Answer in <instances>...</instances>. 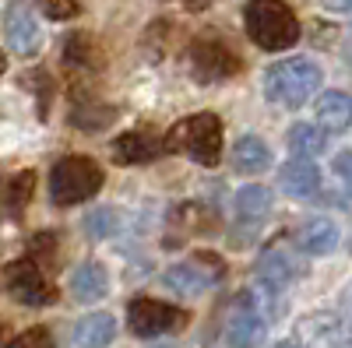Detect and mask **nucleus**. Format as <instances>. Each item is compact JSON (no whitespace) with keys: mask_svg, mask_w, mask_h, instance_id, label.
Wrapping results in <instances>:
<instances>
[{"mask_svg":"<svg viewBox=\"0 0 352 348\" xmlns=\"http://www.w3.org/2000/svg\"><path fill=\"white\" fill-rule=\"evenodd\" d=\"M247 36L261 49H289L300 43V18L292 14L285 0H250L243 8Z\"/></svg>","mask_w":352,"mask_h":348,"instance_id":"obj_1","label":"nucleus"},{"mask_svg":"<svg viewBox=\"0 0 352 348\" xmlns=\"http://www.w3.org/2000/svg\"><path fill=\"white\" fill-rule=\"evenodd\" d=\"M166 152H180V155L194 159L197 165H215L222 155V120L215 113L187 116V120H180L169 130Z\"/></svg>","mask_w":352,"mask_h":348,"instance_id":"obj_2","label":"nucleus"},{"mask_svg":"<svg viewBox=\"0 0 352 348\" xmlns=\"http://www.w3.org/2000/svg\"><path fill=\"white\" fill-rule=\"evenodd\" d=\"M102 187V165L88 155H67L53 165L50 172V197L53 205H81V200L96 197Z\"/></svg>","mask_w":352,"mask_h":348,"instance_id":"obj_3","label":"nucleus"},{"mask_svg":"<svg viewBox=\"0 0 352 348\" xmlns=\"http://www.w3.org/2000/svg\"><path fill=\"white\" fill-rule=\"evenodd\" d=\"M264 89H268V99L282 106H303L320 89V67L307 60V56H289V60H278L268 67Z\"/></svg>","mask_w":352,"mask_h":348,"instance_id":"obj_4","label":"nucleus"},{"mask_svg":"<svg viewBox=\"0 0 352 348\" xmlns=\"http://www.w3.org/2000/svg\"><path fill=\"white\" fill-rule=\"evenodd\" d=\"M190 71L197 81H226V78H236L243 71V56L232 49L226 39L204 32L190 43Z\"/></svg>","mask_w":352,"mask_h":348,"instance_id":"obj_5","label":"nucleus"},{"mask_svg":"<svg viewBox=\"0 0 352 348\" xmlns=\"http://www.w3.org/2000/svg\"><path fill=\"white\" fill-rule=\"evenodd\" d=\"M187 324H190L187 310L159 303L152 296H138L127 306V327L138 338H159V334H169V331H184Z\"/></svg>","mask_w":352,"mask_h":348,"instance_id":"obj_6","label":"nucleus"},{"mask_svg":"<svg viewBox=\"0 0 352 348\" xmlns=\"http://www.w3.org/2000/svg\"><path fill=\"white\" fill-rule=\"evenodd\" d=\"M4 292L21 303V306H50L56 303V285L43 275V268L36 264L32 257L28 260H11L4 268Z\"/></svg>","mask_w":352,"mask_h":348,"instance_id":"obj_7","label":"nucleus"},{"mask_svg":"<svg viewBox=\"0 0 352 348\" xmlns=\"http://www.w3.org/2000/svg\"><path fill=\"white\" fill-rule=\"evenodd\" d=\"M222 275H226L222 257H215V253H194L187 264H176V268L166 271V285L173 288L176 296L194 299L201 292H208Z\"/></svg>","mask_w":352,"mask_h":348,"instance_id":"obj_8","label":"nucleus"},{"mask_svg":"<svg viewBox=\"0 0 352 348\" xmlns=\"http://www.w3.org/2000/svg\"><path fill=\"white\" fill-rule=\"evenodd\" d=\"M166 155V137L155 127H138L113 141V159L120 165H144Z\"/></svg>","mask_w":352,"mask_h":348,"instance_id":"obj_9","label":"nucleus"},{"mask_svg":"<svg viewBox=\"0 0 352 348\" xmlns=\"http://www.w3.org/2000/svg\"><path fill=\"white\" fill-rule=\"evenodd\" d=\"M4 36H8V46H11L18 56H36L39 46H43L39 21L28 14L25 8H11V11L4 14Z\"/></svg>","mask_w":352,"mask_h":348,"instance_id":"obj_10","label":"nucleus"},{"mask_svg":"<svg viewBox=\"0 0 352 348\" xmlns=\"http://www.w3.org/2000/svg\"><path fill=\"white\" fill-rule=\"evenodd\" d=\"M64 64L78 67V71H102L106 56H102V46L96 43L92 32H74L64 46Z\"/></svg>","mask_w":352,"mask_h":348,"instance_id":"obj_11","label":"nucleus"},{"mask_svg":"<svg viewBox=\"0 0 352 348\" xmlns=\"http://www.w3.org/2000/svg\"><path fill=\"white\" fill-rule=\"evenodd\" d=\"M278 187L289 194V197H314L317 187H320V172L310 159H292L282 176H278Z\"/></svg>","mask_w":352,"mask_h":348,"instance_id":"obj_12","label":"nucleus"},{"mask_svg":"<svg viewBox=\"0 0 352 348\" xmlns=\"http://www.w3.org/2000/svg\"><path fill=\"white\" fill-rule=\"evenodd\" d=\"M74 345L78 348H106L116 338V321L109 313H88L74 324Z\"/></svg>","mask_w":352,"mask_h":348,"instance_id":"obj_13","label":"nucleus"},{"mask_svg":"<svg viewBox=\"0 0 352 348\" xmlns=\"http://www.w3.org/2000/svg\"><path fill=\"white\" fill-rule=\"evenodd\" d=\"M335 243H338V229H335V222H328V218H310V222H303V229L296 232V246H300L303 253H310V257L331 253Z\"/></svg>","mask_w":352,"mask_h":348,"instance_id":"obj_14","label":"nucleus"},{"mask_svg":"<svg viewBox=\"0 0 352 348\" xmlns=\"http://www.w3.org/2000/svg\"><path fill=\"white\" fill-rule=\"evenodd\" d=\"M261 338H264V316L240 303V313L229 321V331H226L229 348H257Z\"/></svg>","mask_w":352,"mask_h":348,"instance_id":"obj_15","label":"nucleus"},{"mask_svg":"<svg viewBox=\"0 0 352 348\" xmlns=\"http://www.w3.org/2000/svg\"><path fill=\"white\" fill-rule=\"evenodd\" d=\"M116 116L120 113H116L113 106H102L96 99H74V106H71V124L78 130H85V134H96V130L109 127Z\"/></svg>","mask_w":352,"mask_h":348,"instance_id":"obj_16","label":"nucleus"},{"mask_svg":"<svg viewBox=\"0 0 352 348\" xmlns=\"http://www.w3.org/2000/svg\"><path fill=\"white\" fill-rule=\"evenodd\" d=\"M317 124L324 130H349L352 124V102L345 92H324L317 99Z\"/></svg>","mask_w":352,"mask_h":348,"instance_id":"obj_17","label":"nucleus"},{"mask_svg":"<svg viewBox=\"0 0 352 348\" xmlns=\"http://www.w3.org/2000/svg\"><path fill=\"white\" fill-rule=\"evenodd\" d=\"M106 288H109V275L106 268L99 264H81L74 275H71V292L78 303H96L106 296Z\"/></svg>","mask_w":352,"mask_h":348,"instance_id":"obj_18","label":"nucleus"},{"mask_svg":"<svg viewBox=\"0 0 352 348\" xmlns=\"http://www.w3.org/2000/svg\"><path fill=\"white\" fill-rule=\"evenodd\" d=\"M232 165L240 172H264L272 165V152L261 137H240L236 148H232Z\"/></svg>","mask_w":352,"mask_h":348,"instance_id":"obj_19","label":"nucleus"},{"mask_svg":"<svg viewBox=\"0 0 352 348\" xmlns=\"http://www.w3.org/2000/svg\"><path fill=\"white\" fill-rule=\"evenodd\" d=\"M324 144H328L324 130L314 127V124H292V127H289V148L296 152L300 159L320 155V152H324Z\"/></svg>","mask_w":352,"mask_h":348,"instance_id":"obj_20","label":"nucleus"},{"mask_svg":"<svg viewBox=\"0 0 352 348\" xmlns=\"http://www.w3.org/2000/svg\"><path fill=\"white\" fill-rule=\"evenodd\" d=\"M236 208H240V215L243 218H250V222H261L264 215L272 211V194L264 190V187H243L240 194H236Z\"/></svg>","mask_w":352,"mask_h":348,"instance_id":"obj_21","label":"nucleus"},{"mask_svg":"<svg viewBox=\"0 0 352 348\" xmlns=\"http://www.w3.org/2000/svg\"><path fill=\"white\" fill-rule=\"evenodd\" d=\"M257 271H261V278L268 281L272 288L292 281V264H289L282 253H264V257H261V264H257Z\"/></svg>","mask_w":352,"mask_h":348,"instance_id":"obj_22","label":"nucleus"},{"mask_svg":"<svg viewBox=\"0 0 352 348\" xmlns=\"http://www.w3.org/2000/svg\"><path fill=\"white\" fill-rule=\"evenodd\" d=\"M32 187H36V172H18V176L8 180V205H11V211H18V208L28 205Z\"/></svg>","mask_w":352,"mask_h":348,"instance_id":"obj_23","label":"nucleus"},{"mask_svg":"<svg viewBox=\"0 0 352 348\" xmlns=\"http://www.w3.org/2000/svg\"><path fill=\"white\" fill-rule=\"evenodd\" d=\"M85 229H88V236L92 240H106V236H113L116 232V211L113 208H99V211H92L85 218Z\"/></svg>","mask_w":352,"mask_h":348,"instance_id":"obj_24","label":"nucleus"},{"mask_svg":"<svg viewBox=\"0 0 352 348\" xmlns=\"http://www.w3.org/2000/svg\"><path fill=\"white\" fill-rule=\"evenodd\" d=\"M25 84H32V89H36L39 116H46V113H50V95H53V84H50L46 71H28V74H25Z\"/></svg>","mask_w":352,"mask_h":348,"instance_id":"obj_25","label":"nucleus"},{"mask_svg":"<svg viewBox=\"0 0 352 348\" xmlns=\"http://www.w3.org/2000/svg\"><path fill=\"white\" fill-rule=\"evenodd\" d=\"M8 348H53V334L46 327H28L25 334L11 338Z\"/></svg>","mask_w":352,"mask_h":348,"instance_id":"obj_26","label":"nucleus"},{"mask_svg":"<svg viewBox=\"0 0 352 348\" xmlns=\"http://www.w3.org/2000/svg\"><path fill=\"white\" fill-rule=\"evenodd\" d=\"M81 8H78V0H43V14L53 18V21H67L74 18Z\"/></svg>","mask_w":352,"mask_h":348,"instance_id":"obj_27","label":"nucleus"},{"mask_svg":"<svg viewBox=\"0 0 352 348\" xmlns=\"http://www.w3.org/2000/svg\"><path fill=\"white\" fill-rule=\"evenodd\" d=\"M8 345H11V324L0 321V348H8Z\"/></svg>","mask_w":352,"mask_h":348,"instance_id":"obj_28","label":"nucleus"},{"mask_svg":"<svg viewBox=\"0 0 352 348\" xmlns=\"http://www.w3.org/2000/svg\"><path fill=\"white\" fill-rule=\"evenodd\" d=\"M335 169H338V172H342V176L349 180V152H342V155L335 159Z\"/></svg>","mask_w":352,"mask_h":348,"instance_id":"obj_29","label":"nucleus"},{"mask_svg":"<svg viewBox=\"0 0 352 348\" xmlns=\"http://www.w3.org/2000/svg\"><path fill=\"white\" fill-rule=\"evenodd\" d=\"M208 4H212V0H184V8H187V11H204Z\"/></svg>","mask_w":352,"mask_h":348,"instance_id":"obj_30","label":"nucleus"},{"mask_svg":"<svg viewBox=\"0 0 352 348\" xmlns=\"http://www.w3.org/2000/svg\"><path fill=\"white\" fill-rule=\"evenodd\" d=\"M4 71H8V60H4V53H0V78H4Z\"/></svg>","mask_w":352,"mask_h":348,"instance_id":"obj_31","label":"nucleus"},{"mask_svg":"<svg viewBox=\"0 0 352 348\" xmlns=\"http://www.w3.org/2000/svg\"><path fill=\"white\" fill-rule=\"evenodd\" d=\"M275 348H296V345H289V341H282V345H275Z\"/></svg>","mask_w":352,"mask_h":348,"instance_id":"obj_32","label":"nucleus"},{"mask_svg":"<svg viewBox=\"0 0 352 348\" xmlns=\"http://www.w3.org/2000/svg\"><path fill=\"white\" fill-rule=\"evenodd\" d=\"M155 348H176V345H155Z\"/></svg>","mask_w":352,"mask_h":348,"instance_id":"obj_33","label":"nucleus"}]
</instances>
